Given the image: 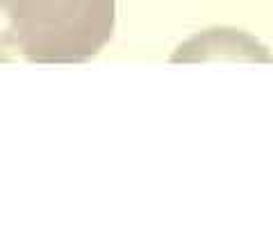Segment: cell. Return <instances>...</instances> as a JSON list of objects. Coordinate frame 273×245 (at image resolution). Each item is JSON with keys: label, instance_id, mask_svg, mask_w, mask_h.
I'll return each mask as SVG.
<instances>
[{"label": "cell", "instance_id": "cell-1", "mask_svg": "<svg viewBox=\"0 0 273 245\" xmlns=\"http://www.w3.org/2000/svg\"><path fill=\"white\" fill-rule=\"evenodd\" d=\"M7 41L28 61L80 64L112 39L116 0H9Z\"/></svg>", "mask_w": 273, "mask_h": 245}, {"label": "cell", "instance_id": "cell-3", "mask_svg": "<svg viewBox=\"0 0 273 245\" xmlns=\"http://www.w3.org/2000/svg\"><path fill=\"white\" fill-rule=\"evenodd\" d=\"M2 61H12V46L5 34H0V64Z\"/></svg>", "mask_w": 273, "mask_h": 245}, {"label": "cell", "instance_id": "cell-2", "mask_svg": "<svg viewBox=\"0 0 273 245\" xmlns=\"http://www.w3.org/2000/svg\"><path fill=\"white\" fill-rule=\"evenodd\" d=\"M212 59H246V61H271L267 48L246 32L228 28L207 30L191 36L173 53L171 61H212Z\"/></svg>", "mask_w": 273, "mask_h": 245}, {"label": "cell", "instance_id": "cell-4", "mask_svg": "<svg viewBox=\"0 0 273 245\" xmlns=\"http://www.w3.org/2000/svg\"><path fill=\"white\" fill-rule=\"evenodd\" d=\"M7 2H9V0H0V9H5V7H7Z\"/></svg>", "mask_w": 273, "mask_h": 245}]
</instances>
